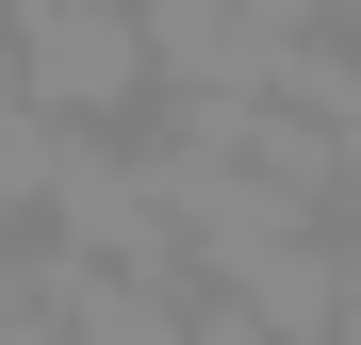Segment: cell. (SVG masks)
<instances>
[{
	"label": "cell",
	"instance_id": "cell-1",
	"mask_svg": "<svg viewBox=\"0 0 361 345\" xmlns=\"http://www.w3.org/2000/svg\"><path fill=\"white\" fill-rule=\"evenodd\" d=\"M0 66H17V99L49 132H99V115L148 99V17L132 0H33V17L0 33Z\"/></svg>",
	"mask_w": 361,
	"mask_h": 345
},
{
	"label": "cell",
	"instance_id": "cell-2",
	"mask_svg": "<svg viewBox=\"0 0 361 345\" xmlns=\"http://www.w3.org/2000/svg\"><path fill=\"white\" fill-rule=\"evenodd\" d=\"M180 296H214L247 345H345L361 279H345V247H329V230H247V247L180 263Z\"/></svg>",
	"mask_w": 361,
	"mask_h": 345
},
{
	"label": "cell",
	"instance_id": "cell-3",
	"mask_svg": "<svg viewBox=\"0 0 361 345\" xmlns=\"http://www.w3.org/2000/svg\"><path fill=\"white\" fill-rule=\"evenodd\" d=\"M345 198H361V164H345ZM329 247H345V279H361V214H345V230H329Z\"/></svg>",
	"mask_w": 361,
	"mask_h": 345
},
{
	"label": "cell",
	"instance_id": "cell-4",
	"mask_svg": "<svg viewBox=\"0 0 361 345\" xmlns=\"http://www.w3.org/2000/svg\"><path fill=\"white\" fill-rule=\"evenodd\" d=\"M345 345H361V313H345Z\"/></svg>",
	"mask_w": 361,
	"mask_h": 345
}]
</instances>
